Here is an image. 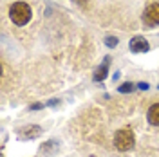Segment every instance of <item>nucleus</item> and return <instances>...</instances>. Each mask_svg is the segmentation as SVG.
<instances>
[{
  "instance_id": "1",
  "label": "nucleus",
  "mask_w": 159,
  "mask_h": 157,
  "mask_svg": "<svg viewBox=\"0 0 159 157\" xmlns=\"http://www.w3.org/2000/svg\"><path fill=\"white\" fill-rule=\"evenodd\" d=\"M134 143H136V137H134V132L130 128H121L116 132L114 136V146L118 148L119 152H129L134 148Z\"/></svg>"
},
{
  "instance_id": "2",
  "label": "nucleus",
  "mask_w": 159,
  "mask_h": 157,
  "mask_svg": "<svg viewBox=\"0 0 159 157\" xmlns=\"http://www.w3.org/2000/svg\"><path fill=\"white\" fill-rule=\"evenodd\" d=\"M31 15H33V13H31V7L27 4H24V2L13 4L11 9H9V16L16 25H25L31 20Z\"/></svg>"
},
{
  "instance_id": "3",
  "label": "nucleus",
  "mask_w": 159,
  "mask_h": 157,
  "mask_svg": "<svg viewBox=\"0 0 159 157\" xmlns=\"http://www.w3.org/2000/svg\"><path fill=\"white\" fill-rule=\"evenodd\" d=\"M42 127L38 125H27V127H22L18 130V139L20 141H29V139H36L42 136Z\"/></svg>"
},
{
  "instance_id": "4",
  "label": "nucleus",
  "mask_w": 159,
  "mask_h": 157,
  "mask_svg": "<svg viewBox=\"0 0 159 157\" xmlns=\"http://www.w3.org/2000/svg\"><path fill=\"white\" fill-rule=\"evenodd\" d=\"M143 20H145V24H147V25H159V4H157V2L150 4L148 7L145 9Z\"/></svg>"
},
{
  "instance_id": "5",
  "label": "nucleus",
  "mask_w": 159,
  "mask_h": 157,
  "mask_svg": "<svg viewBox=\"0 0 159 157\" xmlns=\"http://www.w3.org/2000/svg\"><path fill=\"white\" fill-rule=\"evenodd\" d=\"M130 51L132 52H136V54H139V52H147V51L150 49L148 42L143 38V36H134V38L130 40Z\"/></svg>"
},
{
  "instance_id": "6",
  "label": "nucleus",
  "mask_w": 159,
  "mask_h": 157,
  "mask_svg": "<svg viewBox=\"0 0 159 157\" xmlns=\"http://www.w3.org/2000/svg\"><path fill=\"white\" fill-rule=\"evenodd\" d=\"M109 61H110V58H105V61H103L98 69H96L94 76H92L94 81H103V79L107 78V74H109Z\"/></svg>"
},
{
  "instance_id": "7",
  "label": "nucleus",
  "mask_w": 159,
  "mask_h": 157,
  "mask_svg": "<svg viewBox=\"0 0 159 157\" xmlns=\"http://www.w3.org/2000/svg\"><path fill=\"white\" fill-rule=\"evenodd\" d=\"M147 118H148L150 125H156V127H159V103H154V105L148 108Z\"/></svg>"
},
{
  "instance_id": "8",
  "label": "nucleus",
  "mask_w": 159,
  "mask_h": 157,
  "mask_svg": "<svg viewBox=\"0 0 159 157\" xmlns=\"http://www.w3.org/2000/svg\"><path fill=\"white\" fill-rule=\"evenodd\" d=\"M56 148H58V143H56V141H47L43 146H40V152H42V154H51V152L56 150Z\"/></svg>"
},
{
  "instance_id": "9",
  "label": "nucleus",
  "mask_w": 159,
  "mask_h": 157,
  "mask_svg": "<svg viewBox=\"0 0 159 157\" xmlns=\"http://www.w3.org/2000/svg\"><path fill=\"white\" fill-rule=\"evenodd\" d=\"M134 88H136V87H134V83H130V81H129V83H123V85H119L118 90L121 92V94H127V92H132Z\"/></svg>"
},
{
  "instance_id": "10",
  "label": "nucleus",
  "mask_w": 159,
  "mask_h": 157,
  "mask_svg": "<svg viewBox=\"0 0 159 157\" xmlns=\"http://www.w3.org/2000/svg\"><path fill=\"white\" fill-rule=\"evenodd\" d=\"M105 45H107V47H116V45H118V38H116V36H107V38H105Z\"/></svg>"
},
{
  "instance_id": "11",
  "label": "nucleus",
  "mask_w": 159,
  "mask_h": 157,
  "mask_svg": "<svg viewBox=\"0 0 159 157\" xmlns=\"http://www.w3.org/2000/svg\"><path fill=\"white\" fill-rule=\"evenodd\" d=\"M138 88H141V90H148L150 85L147 83V81H141V83H138Z\"/></svg>"
},
{
  "instance_id": "12",
  "label": "nucleus",
  "mask_w": 159,
  "mask_h": 157,
  "mask_svg": "<svg viewBox=\"0 0 159 157\" xmlns=\"http://www.w3.org/2000/svg\"><path fill=\"white\" fill-rule=\"evenodd\" d=\"M38 108H43V105L42 103H33L31 105V110H38Z\"/></svg>"
},
{
  "instance_id": "13",
  "label": "nucleus",
  "mask_w": 159,
  "mask_h": 157,
  "mask_svg": "<svg viewBox=\"0 0 159 157\" xmlns=\"http://www.w3.org/2000/svg\"><path fill=\"white\" fill-rule=\"evenodd\" d=\"M58 103H60L58 99H51V101H49V107H54V105H58Z\"/></svg>"
},
{
  "instance_id": "14",
  "label": "nucleus",
  "mask_w": 159,
  "mask_h": 157,
  "mask_svg": "<svg viewBox=\"0 0 159 157\" xmlns=\"http://www.w3.org/2000/svg\"><path fill=\"white\" fill-rule=\"evenodd\" d=\"M74 2H76V4H81V6H83V4H87L89 0H74Z\"/></svg>"
},
{
  "instance_id": "15",
  "label": "nucleus",
  "mask_w": 159,
  "mask_h": 157,
  "mask_svg": "<svg viewBox=\"0 0 159 157\" xmlns=\"http://www.w3.org/2000/svg\"><path fill=\"white\" fill-rule=\"evenodd\" d=\"M157 87H159V85H157Z\"/></svg>"
}]
</instances>
